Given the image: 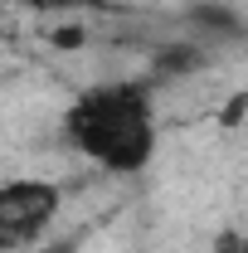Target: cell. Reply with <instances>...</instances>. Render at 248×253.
Here are the masks:
<instances>
[{"label":"cell","mask_w":248,"mask_h":253,"mask_svg":"<svg viewBox=\"0 0 248 253\" xmlns=\"http://www.w3.org/2000/svg\"><path fill=\"white\" fill-rule=\"evenodd\" d=\"M63 205L54 180H10L0 185V244H34Z\"/></svg>","instance_id":"7a4b0ae2"},{"label":"cell","mask_w":248,"mask_h":253,"mask_svg":"<svg viewBox=\"0 0 248 253\" xmlns=\"http://www.w3.org/2000/svg\"><path fill=\"white\" fill-rule=\"evenodd\" d=\"M44 39H49L54 49H63V54H73V49H83V44H88V25H78V20H68V25H49Z\"/></svg>","instance_id":"5b68a950"},{"label":"cell","mask_w":248,"mask_h":253,"mask_svg":"<svg viewBox=\"0 0 248 253\" xmlns=\"http://www.w3.org/2000/svg\"><path fill=\"white\" fill-rule=\"evenodd\" d=\"M0 253H5V244H0Z\"/></svg>","instance_id":"30bf717a"},{"label":"cell","mask_w":248,"mask_h":253,"mask_svg":"<svg viewBox=\"0 0 248 253\" xmlns=\"http://www.w3.org/2000/svg\"><path fill=\"white\" fill-rule=\"evenodd\" d=\"M15 253H73V249L63 244V249H15Z\"/></svg>","instance_id":"9c48e42d"},{"label":"cell","mask_w":248,"mask_h":253,"mask_svg":"<svg viewBox=\"0 0 248 253\" xmlns=\"http://www.w3.org/2000/svg\"><path fill=\"white\" fill-rule=\"evenodd\" d=\"M180 25L200 34L209 49H229V44H248V20L234 10V5H224V0H195L180 10Z\"/></svg>","instance_id":"3957f363"},{"label":"cell","mask_w":248,"mask_h":253,"mask_svg":"<svg viewBox=\"0 0 248 253\" xmlns=\"http://www.w3.org/2000/svg\"><path fill=\"white\" fill-rule=\"evenodd\" d=\"M248 112V93L239 97V102H229V112H224V126H239V117Z\"/></svg>","instance_id":"ba28073f"},{"label":"cell","mask_w":248,"mask_h":253,"mask_svg":"<svg viewBox=\"0 0 248 253\" xmlns=\"http://www.w3.org/2000/svg\"><path fill=\"white\" fill-rule=\"evenodd\" d=\"M209 63H214V49L205 39H170L151 49V78H190V73H205Z\"/></svg>","instance_id":"277c9868"},{"label":"cell","mask_w":248,"mask_h":253,"mask_svg":"<svg viewBox=\"0 0 248 253\" xmlns=\"http://www.w3.org/2000/svg\"><path fill=\"white\" fill-rule=\"evenodd\" d=\"M10 5H25L34 15H63V10H78L83 0H10Z\"/></svg>","instance_id":"8992f818"},{"label":"cell","mask_w":248,"mask_h":253,"mask_svg":"<svg viewBox=\"0 0 248 253\" xmlns=\"http://www.w3.org/2000/svg\"><path fill=\"white\" fill-rule=\"evenodd\" d=\"M63 141L112 175H136L156 151L151 83H102L63 112Z\"/></svg>","instance_id":"6da1fadb"},{"label":"cell","mask_w":248,"mask_h":253,"mask_svg":"<svg viewBox=\"0 0 248 253\" xmlns=\"http://www.w3.org/2000/svg\"><path fill=\"white\" fill-rule=\"evenodd\" d=\"M214 253H248V234H239V229H219V234H214Z\"/></svg>","instance_id":"52a82bcc"}]
</instances>
